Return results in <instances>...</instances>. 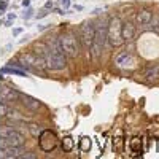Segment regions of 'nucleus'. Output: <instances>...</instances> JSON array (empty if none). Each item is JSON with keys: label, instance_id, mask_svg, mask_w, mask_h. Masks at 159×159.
Wrapping results in <instances>:
<instances>
[{"label": "nucleus", "instance_id": "nucleus-18", "mask_svg": "<svg viewBox=\"0 0 159 159\" xmlns=\"http://www.w3.org/2000/svg\"><path fill=\"white\" fill-rule=\"evenodd\" d=\"M27 129H29L30 135H32L34 139H38V137H40V134L43 132L42 129H40V126H38V124H34V123H32V124H29V127H27Z\"/></svg>", "mask_w": 159, "mask_h": 159}, {"label": "nucleus", "instance_id": "nucleus-5", "mask_svg": "<svg viewBox=\"0 0 159 159\" xmlns=\"http://www.w3.org/2000/svg\"><path fill=\"white\" fill-rule=\"evenodd\" d=\"M38 143H40V150L45 153H51L57 147V137L54 132H51L49 129H45L38 137Z\"/></svg>", "mask_w": 159, "mask_h": 159}, {"label": "nucleus", "instance_id": "nucleus-15", "mask_svg": "<svg viewBox=\"0 0 159 159\" xmlns=\"http://www.w3.org/2000/svg\"><path fill=\"white\" fill-rule=\"evenodd\" d=\"M21 150L19 147H8L3 150V157H19L21 154Z\"/></svg>", "mask_w": 159, "mask_h": 159}, {"label": "nucleus", "instance_id": "nucleus-19", "mask_svg": "<svg viewBox=\"0 0 159 159\" xmlns=\"http://www.w3.org/2000/svg\"><path fill=\"white\" fill-rule=\"evenodd\" d=\"M3 72H5V73H10V75L25 76V73H24V72H21V70H16V69H10V67H5V69H3Z\"/></svg>", "mask_w": 159, "mask_h": 159}, {"label": "nucleus", "instance_id": "nucleus-1", "mask_svg": "<svg viewBox=\"0 0 159 159\" xmlns=\"http://www.w3.org/2000/svg\"><path fill=\"white\" fill-rule=\"evenodd\" d=\"M45 61H46L48 69L56 70V72L67 67V56H65V52L62 51V46H61L59 40H54V42L49 45Z\"/></svg>", "mask_w": 159, "mask_h": 159}, {"label": "nucleus", "instance_id": "nucleus-14", "mask_svg": "<svg viewBox=\"0 0 159 159\" xmlns=\"http://www.w3.org/2000/svg\"><path fill=\"white\" fill-rule=\"evenodd\" d=\"M2 96H3L5 100H10V102H13V100H16V99L21 97V94H18L15 89H8V88H5L2 91Z\"/></svg>", "mask_w": 159, "mask_h": 159}, {"label": "nucleus", "instance_id": "nucleus-6", "mask_svg": "<svg viewBox=\"0 0 159 159\" xmlns=\"http://www.w3.org/2000/svg\"><path fill=\"white\" fill-rule=\"evenodd\" d=\"M94 34H96V27L94 24L86 21L81 25V30H80V42L83 43V46L86 49H91L92 43H94Z\"/></svg>", "mask_w": 159, "mask_h": 159}, {"label": "nucleus", "instance_id": "nucleus-9", "mask_svg": "<svg viewBox=\"0 0 159 159\" xmlns=\"http://www.w3.org/2000/svg\"><path fill=\"white\" fill-rule=\"evenodd\" d=\"M19 99L22 100V105H24V107L29 108L30 111H37L40 107H42V102L37 100V99H34V97H30V96H21Z\"/></svg>", "mask_w": 159, "mask_h": 159}, {"label": "nucleus", "instance_id": "nucleus-16", "mask_svg": "<svg viewBox=\"0 0 159 159\" xmlns=\"http://www.w3.org/2000/svg\"><path fill=\"white\" fill-rule=\"evenodd\" d=\"M92 147V140L89 137H81V140H80V150H81L83 153H88Z\"/></svg>", "mask_w": 159, "mask_h": 159}, {"label": "nucleus", "instance_id": "nucleus-4", "mask_svg": "<svg viewBox=\"0 0 159 159\" xmlns=\"http://www.w3.org/2000/svg\"><path fill=\"white\" fill-rule=\"evenodd\" d=\"M121 21L119 18H113L110 19L108 25H107V40L111 43V46L118 48L124 43V38H123V32H121Z\"/></svg>", "mask_w": 159, "mask_h": 159}, {"label": "nucleus", "instance_id": "nucleus-17", "mask_svg": "<svg viewBox=\"0 0 159 159\" xmlns=\"http://www.w3.org/2000/svg\"><path fill=\"white\" fill-rule=\"evenodd\" d=\"M73 147H75V142H73L72 137H65V139L62 140V150H64V151L70 153V151L73 150Z\"/></svg>", "mask_w": 159, "mask_h": 159}, {"label": "nucleus", "instance_id": "nucleus-10", "mask_svg": "<svg viewBox=\"0 0 159 159\" xmlns=\"http://www.w3.org/2000/svg\"><path fill=\"white\" fill-rule=\"evenodd\" d=\"M121 32H123V38H124V42H129V40H132L135 37V25L126 21L123 25H121Z\"/></svg>", "mask_w": 159, "mask_h": 159}, {"label": "nucleus", "instance_id": "nucleus-11", "mask_svg": "<svg viewBox=\"0 0 159 159\" xmlns=\"http://www.w3.org/2000/svg\"><path fill=\"white\" fill-rule=\"evenodd\" d=\"M129 148L134 154H142L143 153V140L142 137H132L129 142Z\"/></svg>", "mask_w": 159, "mask_h": 159}, {"label": "nucleus", "instance_id": "nucleus-13", "mask_svg": "<svg viewBox=\"0 0 159 159\" xmlns=\"http://www.w3.org/2000/svg\"><path fill=\"white\" fill-rule=\"evenodd\" d=\"M145 76H147L148 81H156V80L159 78V67H157V65H153V67L147 69V72H145Z\"/></svg>", "mask_w": 159, "mask_h": 159}, {"label": "nucleus", "instance_id": "nucleus-2", "mask_svg": "<svg viewBox=\"0 0 159 159\" xmlns=\"http://www.w3.org/2000/svg\"><path fill=\"white\" fill-rule=\"evenodd\" d=\"M94 27H96V34H94V43L91 46V52H92V59H99L105 46V42H107V24L100 21Z\"/></svg>", "mask_w": 159, "mask_h": 159}, {"label": "nucleus", "instance_id": "nucleus-8", "mask_svg": "<svg viewBox=\"0 0 159 159\" xmlns=\"http://www.w3.org/2000/svg\"><path fill=\"white\" fill-rule=\"evenodd\" d=\"M153 21V11L150 8H142L137 13V22L140 25H148Z\"/></svg>", "mask_w": 159, "mask_h": 159}, {"label": "nucleus", "instance_id": "nucleus-12", "mask_svg": "<svg viewBox=\"0 0 159 159\" xmlns=\"http://www.w3.org/2000/svg\"><path fill=\"white\" fill-rule=\"evenodd\" d=\"M132 64H134V57H132L130 54H127V52H123V54H119L116 57V65H118V67H121V69L130 67Z\"/></svg>", "mask_w": 159, "mask_h": 159}, {"label": "nucleus", "instance_id": "nucleus-7", "mask_svg": "<svg viewBox=\"0 0 159 159\" xmlns=\"http://www.w3.org/2000/svg\"><path fill=\"white\" fill-rule=\"evenodd\" d=\"M3 142H5L7 147H21L25 142V139L18 130H7L3 134Z\"/></svg>", "mask_w": 159, "mask_h": 159}, {"label": "nucleus", "instance_id": "nucleus-3", "mask_svg": "<svg viewBox=\"0 0 159 159\" xmlns=\"http://www.w3.org/2000/svg\"><path fill=\"white\" fill-rule=\"evenodd\" d=\"M78 37L73 34V32H67L59 37V42H61V46H62V51L65 52L67 57H78L80 54V43H78Z\"/></svg>", "mask_w": 159, "mask_h": 159}]
</instances>
